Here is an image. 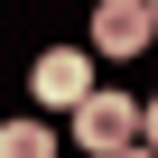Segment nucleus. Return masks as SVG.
Listing matches in <instances>:
<instances>
[{"label":"nucleus","mask_w":158,"mask_h":158,"mask_svg":"<svg viewBox=\"0 0 158 158\" xmlns=\"http://www.w3.org/2000/svg\"><path fill=\"white\" fill-rule=\"evenodd\" d=\"M121 139H149V112H139L130 93H102V84H93L84 102H74V149H102V158H112Z\"/></svg>","instance_id":"1"},{"label":"nucleus","mask_w":158,"mask_h":158,"mask_svg":"<svg viewBox=\"0 0 158 158\" xmlns=\"http://www.w3.org/2000/svg\"><path fill=\"white\" fill-rule=\"evenodd\" d=\"M158 37V0H93V56H139Z\"/></svg>","instance_id":"2"},{"label":"nucleus","mask_w":158,"mask_h":158,"mask_svg":"<svg viewBox=\"0 0 158 158\" xmlns=\"http://www.w3.org/2000/svg\"><path fill=\"white\" fill-rule=\"evenodd\" d=\"M28 93H37L47 112H74V102L93 93V56H84V47H47L37 74H28Z\"/></svg>","instance_id":"3"},{"label":"nucleus","mask_w":158,"mask_h":158,"mask_svg":"<svg viewBox=\"0 0 158 158\" xmlns=\"http://www.w3.org/2000/svg\"><path fill=\"white\" fill-rule=\"evenodd\" d=\"M0 158H56V130L47 121H0Z\"/></svg>","instance_id":"4"},{"label":"nucleus","mask_w":158,"mask_h":158,"mask_svg":"<svg viewBox=\"0 0 158 158\" xmlns=\"http://www.w3.org/2000/svg\"><path fill=\"white\" fill-rule=\"evenodd\" d=\"M112 158H149V149H139V139H121V149H112Z\"/></svg>","instance_id":"5"}]
</instances>
